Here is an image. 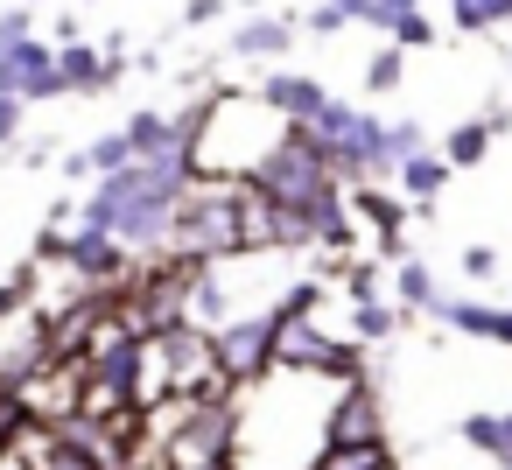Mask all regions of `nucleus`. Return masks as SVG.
Masks as SVG:
<instances>
[{"mask_svg": "<svg viewBox=\"0 0 512 470\" xmlns=\"http://www.w3.org/2000/svg\"><path fill=\"white\" fill-rule=\"evenodd\" d=\"M197 470H239V463H232V456H225V463H197Z\"/></svg>", "mask_w": 512, "mask_h": 470, "instance_id": "7c9ffc66", "label": "nucleus"}, {"mask_svg": "<svg viewBox=\"0 0 512 470\" xmlns=\"http://www.w3.org/2000/svg\"><path fill=\"white\" fill-rule=\"evenodd\" d=\"M288 120L260 92H218L190 113V162L204 183H253L260 162L281 148Z\"/></svg>", "mask_w": 512, "mask_h": 470, "instance_id": "f03ea898", "label": "nucleus"}, {"mask_svg": "<svg viewBox=\"0 0 512 470\" xmlns=\"http://www.w3.org/2000/svg\"><path fill=\"white\" fill-rule=\"evenodd\" d=\"M246 197H253V183H204L197 176V190H190V204L176 218V239H169V260L218 267V260L253 253L246 246Z\"/></svg>", "mask_w": 512, "mask_h": 470, "instance_id": "7ed1b4c3", "label": "nucleus"}, {"mask_svg": "<svg viewBox=\"0 0 512 470\" xmlns=\"http://www.w3.org/2000/svg\"><path fill=\"white\" fill-rule=\"evenodd\" d=\"M400 78H407V50H400V43H379V50L365 57V78H358V85H365L372 99H386V92H400Z\"/></svg>", "mask_w": 512, "mask_h": 470, "instance_id": "aec40b11", "label": "nucleus"}, {"mask_svg": "<svg viewBox=\"0 0 512 470\" xmlns=\"http://www.w3.org/2000/svg\"><path fill=\"white\" fill-rule=\"evenodd\" d=\"M435 323H449L456 337H477V344H505V351H512V302L442 295V302H435Z\"/></svg>", "mask_w": 512, "mask_h": 470, "instance_id": "9b49d317", "label": "nucleus"}, {"mask_svg": "<svg viewBox=\"0 0 512 470\" xmlns=\"http://www.w3.org/2000/svg\"><path fill=\"white\" fill-rule=\"evenodd\" d=\"M169 428H162V470H197V463H225L239 449V407L232 393L211 400H169Z\"/></svg>", "mask_w": 512, "mask_h": 470, "instance_id": "39448f33", "label": "nucleus"}, {"mask_svg": "<svg viewBox=\"0 0 512 470\" xmlns=\"http://www.w3.org/2000/svg\"><path fill=\"white\" fill-rule=\"evenodd\" d=\"M309 134H316L323 162H330L351 190H358V183H393V176H386V120H379L372 106L330 99V106H323V120H316Z\"/></svg>", "mask_w": 512, "mask_h": 470, "instance_id": "20e7f679", "label": "nucleus"}, {"mask_svg": "<svg viewBox=\"0 0 512 470\" xmlns=\"http://www.w3.org/2000/svg\"><path fill=\"white\" fill-rule=\"evenodd\" d=\"M22 456H29V470H113L106 456H92V449L64 442L57 428H29V435H22Z\"/></svg>", "mask_w": 512, "mask_h": 470, "instance_id": "ddd939ff", "label": "nucleus"}, {"mask_svg": "<svg viewBox=\"0 0 512 470\" xmlns=\"http://www.w3.org/2000/svg\"><path fill=\"white\" fill-rule=\"evenodd\" d=\"M57 64H64V92L99 99V92H113V85H120L127 50H120V43H106V50H92V43H57Z\"/></svg>", "mask_w": 512, "mask_h": 470, "instance_id": "1a4fd4ad", "label": "nucleus"}, {"mask_svg": "<svg viewBox=\"0 0 512 470\" xmlns=\"http://www.w3.org/2000/svg\"><path fill=\"white\" fill-rule=\"evenodd\" d=\"M463 274H470V281H491V274H498V253H491V246H463Z\"/></svg>", "mask_w": 512, "mask_h": 470, "instance_id": "cd10ccee", "label": "nucleus"}, {"mask_svg": "<svg viewBox=\"0 0 512 470\" xmlns=\"http://www.w3.org/2000/svg\"><path fill=\"white\" fill-rule=\"evenodd\" d=\"M393 302L400 309H421V316H435V302H442V288H435V274H428V260H393Z\"/></svg>", "mask_w": 512, "mask_h": 470, "instance_id": "f3484780", "label": "nucleus"}, {"mask_svg": "<svg viewBox=\"0 0 512 470\" xmlns=\"http://www.w3.org/2000/svg\"><path fill=\"white\" fill-rule=\"evenodd\" d=\"M22 120H29V99H8V92H0V148L22 134Z\"/></svg>", "mask_w": 512, "mask_h": 470, "instance_id": "bb28decb", "label": "nucleus"}, {"mask_svg": "<svg viewBox=\"0 0 512 470\" xmlns=\"http://www.w3.org/2000/svg\"><path fill=\"white\" fill-rule=\"evenodd\" d=\"M449 22L463 36H491V29H512V0H449Z\"/></svg>", "mask_w": 512, "mask_h": 470, "instance_id": "6ab92c4d", "label": "nucleus"}, {"mask_svg": "<svg viewBox=\"0 0 512 470\" xmlns=\"http://www.w3.org/2000/svg\"><path fill=\"white\" fill-rule=\"evenodd\" d=\"M456 435L477 449V456H491L498 470H512V414L505 407H484V414H463L456 421Z\"/></svg>", "mask_w": 512, "mask_h": 470, "instance_id": "2eb2a0df", "label": "nucleus"}, {"mask_svg": "<svg viewBox=\"0 0 512 470\" xmlns=\"http://www.w3.org/2000/svg\"><path fill=\"white\" fill-rule=\"evenodd\" d=\"M0 92H8V99H29V106L64 99V64H57V50H50V43H29V50H15V57H0Z\"/></svg>", "mask_w": 512, "mask_h": 470, "instance_id": "6e6552de", "label": "nucleus"}, {"mask_svg": "<svg viewBox=\"0 0 512 470\" xmlns=\"http://www.w3.org/2000/svg\"><path fill=\"white\" fill-rule=\"evenodd\" d=\"M351 337L372 351V344H393L400 337V309L386 302V295H365V302H351Z\"/></svg>", "mask_w": 512, "mask_h": 470, "instance_id": "a211bd4d", "label": "nucleus"}, {"mask_svg": "<svg viewBox=\"0 0 512 470\" xmlns=\"http://www.w3.org/2000/svg\"><path fill=\"white\" fill-rule=\"evenodd\" d=\"M29 43H36V15L29 8H8V15H0V57H15Z\"/></svg>", "mask_w": 512, "mask_h": 470, "instance_id": "393cba45", "label": "nucleus"}, {"mask_svg": "<svg viewBox=\"0 0 512 470\" xmlns=\"http://www.w3.org/2000/svg\"><path fill=\"white\" fill-rule=\"evenodd\" d=\"M218 365H225L232 386L267 379V372H274V309H260V316H232V323L218 330Z\"/></svg>", "mask_w": 512, "mask_h": 470, "instance_id": "0eeeda50", "label": "nucleus"}, {"mask_svg": "<svg viewBox=\"0 0 512 470\" xmlns=\"http://www.w3.org/2000/svg\"><path fill=\"white\" fill-rule=\"evenodd\" d=\"M323 449H386V400L372 379H344L323 414Z\"/></svg>", "mask_w": 512, "mask_h": 470, "instance_id": "423d86ee", "label": "nucleus"}, {"mask_svg": "<svg viewBox=\"0 0 512 470\" xmlns=\"http://www.w3.org/2000/svg\"><path fill=\"white\" fill-rule=\"evenodd\" d=\"M211 15H225V0H190V22H211Z\"/></svg>", "mask_w": 512, "mask_h": 470, "instance_id": "c85d7f7f", "label": "nucleus"}, {"mask_svg": "<svg viewBox=\"0 0 512 470\" xmlns=\"http://www.w3.org/2000/svg\"><path fill=\"white\" fill-rule=\"evenodd\" d=\"M253 92H260L288 127H316V120H323V106H330V85H323V78H309V71H267Z\"/></svg>", "mask_w": 512, "mask_h": 470, "instance_id": "9d476101", "label": "nucleus"}, {"mask_svg": "<svg viewBox=\"0 0 512 470\" xmlns=\"http://www.w3.org/2000/svg\"><path fill=\"white\" fill-rule=\"evenodd\" d=\"M85 155H92V176H120V169H134V162H141V155H134V134H127V127H120V134H99V141H92Z\"/></svg>", "mask_w": 512, "mask_h": 470, "instance_id": "4be33fe9", "label": "nucleus"}, {"mask_svg": "<svg viewBox=\"0 0 512 470\" xmlns=\"http://www.w3.org/2000/svg\"><path fill=\"white\" fill-rule=\"evenodd\" d=\"M197 190V162H134L120 176H99L78 204V225H99L134 246V260H162L176 239V218Z\"/></svg>", "mask_w": 512, "mask_h": 470, "instance_id": "f257e3e1", "label": "nucleus"}, {"mask_svg": "<svg viewBox=\"0 0 512 470\" xmlns=\"http://www.w3.org/2000/svg\"><path fill=\"white\" fill-rule=\"evenodd\" d=\"M449 176H456V169H449V155H442V148H428V155H414V162L393 176V190H400L414 211H428V204L449 190Z\"/></svg>", "mask_w": 512, "mask_h": 470, "instance_id": "4468645a", "label": "nucleus"}, {"mask_svg": "<svg viewBox=\"0 0 512 470\" xmlns=\"http://www.w3.org/2000/svg\"><path fill=\"white\" fill-rule=\"evenodd\" d=\"M414 155H428V127L421 120H386V176H400Z\"/></svg>", "mask_w": 512, "mask_h": 470, "instance_id": "412c9836", "label": "nucleus"}, {"mask_svg": "<svg viewBox=\"0 0 512 470\" xmlns=\"http://www.w3.org/2000/svg\"><path fill=\"white\" fill-rule=\"evenodd\" d=\"M386 43H400V50H435V43H442V29H435V22H428V8H421V15H407Z\"/></svg>", "mask_w": 512, "mask_h": 470, "instance_id": "a878e982", "label": "nucleus"}, {"mask_svg": "<svg viewBox=\"0 0 512 470\" xmlns=\"http://www.w3.org/2000/svg\"><path fill=\"white\" fill-rule=\"evenodd\" d=\"M22 8H36V0H22Z\"/></svg>", "mask_w": 512, "mask_h": 470, "instance_id": "2f4dec72", "label": "nucleus"}, {"mask_svg": "<svg viewBox=\"0 0 512 470\" xmlns=\"http://www.w3.org/2000/svg\"><path fill=\"white\" fill-rule=\"evenodd\" d=\"M491 134H505L491 113H477V120L449 127V134H442V155H449V169H477V162L491 155Z\"/></svg>", "mask_w": 512, "mask_h": 470, "instance_id": "dca6fc26", "label": "nucleus"}, {"mask_svg": "<svg viewBox=\"0 0 512 470\" xmlns=\"http://www.w3.org/2000/svg\"><path fill=\"white\" fill-rule=\"evenodd\" d=\"M0 470H29V456H22V449H15V456H8V463H0Z\"/></svg>", "mask_w": 512, "mask_h": 470, "instance_id": "c756f323", "label": "nucleus"}, {"mask_svg": "<svg viewBox=\"0 0 512 470\" xmlns=\"http://www.w3.org/2000/svg\"><path fill=\"white\" fill-rule=\"evenodd\" d=\"M288 43H295V22L288 15H253V22L232 29V57H246V64H281Z\"/></svg>", "mask_w": 512, "mask_h": 470, "instance_id": "f8f14e48", "label": "nucleus"}, {"mask_svg": "<svg viewBox=\"0 0 512 470\" xmlns=\"http://www.w3.org/2000/svg\"><path fill=\"white\" fill-rule=\"evenodd\" d=\"M316 470H400L393 449H323Z\"/></svg>", "mask_w": 512, "mask_h": 470, "instance_id": "b1692460", "label": "nucleus"}, {"mask_svg": "<svg viewBox=\"0 0 512 470\" xmlns=\"http://www.w3.org/2000/svg\"><path fill=\"white\" fill-rule=\"evenodd\" d=\"M351 8H358V22L365 29H379V36H393L407 15H421V0H351Z\"/></svg>", "mask_w": 512, "mask_h": 470, "instance_id": "5701e85b", "label": "nucleus"}]
</instances>
